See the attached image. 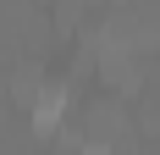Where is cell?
<instances>
[{
	"instance_id": "6da1fadb",
	"label": "cell",
	"mask_w": 160,
	"mask_h": 155,
	"mask_svg": "<svg viewBox=\"0 0 160 155\" xmlns=\"http://www.w3.org/2000/svg\"><path fill=\"white\" fill-rule=\"evenodd\" d=\"M61 111H66V83H44L39 100H33V122H39V127H55Z\"/></svg>"
}]
</instances>
